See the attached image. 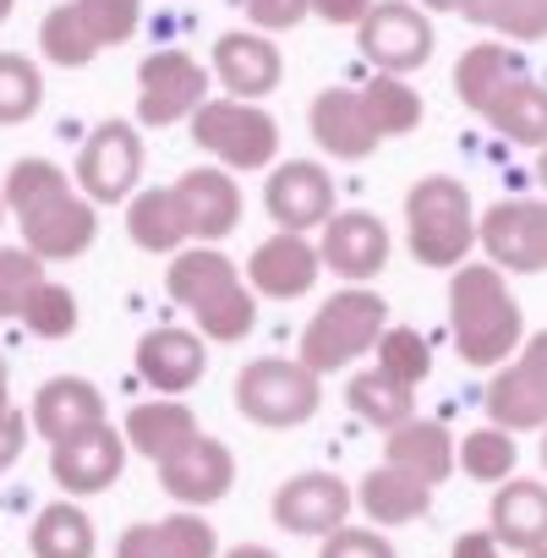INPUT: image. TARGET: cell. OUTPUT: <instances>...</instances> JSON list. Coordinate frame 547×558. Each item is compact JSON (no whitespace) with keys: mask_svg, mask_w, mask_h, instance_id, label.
<instances>
[{"mask_svg":"<svg viewBox=\"0 0 547 558\" xmlns=\"http://www.w3.org/2000/svg\"><path fill=\"white\" fill-rule=\"evenodd\" d=\"M126 449L132 454H143V460H170L175 449H186L203 427H197V416L175 400V395H165V400H143V405H132L126 411Z\"/></svg>","mask_w":547,"mask_h":558,"instance_id":"4316f807","label":"cell"},{"mask_svg":"<svg viewBox=\"0 0 547 558\" xmlns=\"http://www.w3.org/2000/svg\"><path fill=\"white\" fill-rule=\"evenodd\" d=\"M34 558H94V520L77 504H45L34 531H28Z\"/></svg>","mask_w":547,"mask_h":558,"instance_id":"1f68e13d","label":"cell"},{"mask_svg":"<svg viewBox=\"0 0 547 558\" xmlns=\"http://www.w3.org/2000/svg\"><path fill=\"white\" fill-rule=\"evenodd\" d=\"M345 400H351V411H356L367 427H384V433H394L400 422H411V416H416V389L394 384V378H389V373H378V367L356 373V378L345 384Z\"/></svg>","mask_w":547,"mask_h":558,"instance_id":"4dcf8cb0","label":"cell"},{"mask_svg":"<svg viewBox=\"0 0 547 558\" xmlns=\"http://www.w3.org/2000/svg\"><path fill=\"white\" fill-rule=\"evenodd\" d=\"M0 219H7V192H0Z\"/></svg>","mask_w":547,"mask_h":558,"instance_id":"db71d44e","label":"cell"},{"mask_svg":"<svg viewBox=\"0 0 547 558\" xmlns=\"http://www.w3.org/2000/svg\"><path fill=\"white\" fill-rule=\"evenodd\" d=\"M487 416H493V427L536 433V427H547V389H542L520 362H509V367H498L493 384H487Z\"/></svg>","mask_w":547,"mask_h":558,"instance_id":"f546056e","label":"cell"},{"mask_svg":"<svg viewBox=\"0 0 547 558\" xmlns=\"http://www.w3.org/2000/svg\"><path fill=\"white\" fill-rule=\"evenodd\" d=\"M454 558H509V547L493 536V531H465L454 542Z\"/></svg>","mask_w":547,"mask_h":558,"instance_id":"bcb514c9","label":"cell"},{"mask_svg":"<svg viewBox=\"0 0 547 558\" xmlns=\"http://www.w3.org/2000/svg\"><path fill=\"white\" fill-rule=\"evenodd\" d=\"M389 329V302L373 291V286H345L335 291L302 329V345H296V362H307L318 378L324 373H340L351 362H362L378 335Z\"/></svg>","mask_w":547,"mask_h":558,"instance_id":"8992f818","label":"cell"},{"mask_svg":"<svg viewBox=\"0 0 547 558\" xmlns=\"http://www.w3.org/2000/svg\"><path fill=\"white\" fill-rule=\"evenodd\" d=\"M324 268H335L351 286H367L389 268V225L367 208H340L329 225H324Z\"/></svg>","mask_w":547,"mask_h":558,"instance_id":"ac0fdd59","label":"cell"},{"mask_svg":"<svg viewBox=\"0 0 547 558\" xmlns=\"http://www.w3.org/2000/svg\"><path fill=\"white\" fill-rule=\"evenodd\" d=\"M137 373L159 395H186L208 373V345L192 329H148L137 340Z\"/></svg>","mask_w":547,"mask_h":558,"instance_id":"cb8c5ba5","label":"cell"},{"mask_svg":"<svg viewBox=\"0 0 547 558\" xmlns=\"http://www.w3.org/2000/svg\"><path fill=\"white\" fill-rule=\"evenodd\" d=\"M356 504H362V514H367L373 525H416V520L433 509V487L416 482L411 471H400V465L384 460L378 471L362 476Z\"/></svg>","mask_w":547,"mask_h":558,"instance_id":"83f0119b","label":"cell"},{"mask_svg":"<svg viewBox=\"0 0 547 558\" xmlns=\"http://www.w3.org/2000/svg\"><path fill=\"white\" fill-rule=\"evenodd\" d=\"M362 105H367V121H373L378 137H405V132H416L422 116H427L422 94H416L405 77H389V72H378V77L362 88Z\"/></svg>","mask_w":547,"mask_h":558,"instance_id":"d6a6232c","label":"cell"},{"mask_svg":"<svg viewBox=\"0 0 547 558\" xmlns=\"http://www.w3.org/2000/svg\"><path fill=\"white\" fill-rule=\"evenodd\" d=\"M476 208L454 175H422L405 192V246L422 268H460L476 246Z\"/></svg>","mask_w":547,"mask_h":558,"instance_id":"5b68a950","label":"cell"},{"mask_svg":"<svg viewBox=\"0 0 547 558\" xmlns=\"http://www.w3.org/2000/svg\"><path fill=\"white\" fill-rule=\"evenodd\" d=\"M460 17L503 39H547V0H460Z\"/></svg>","mask_w":547,"mask_h":558,"instance_id":"836d02e7","label":"cell"},{"mask_svg":"<svg viewBox=\"0 0 547 558\" xmlns=\"http://www.w3.org/2000/svg\"><path fill=\"white\" fill-rule=\"evenodd\" d=\"M487 531H493L509 553H536V547H547V482H536V476H509V482L493 493Z\"/></svg>","mask_w":547,"mask_h":558,"instance_id":"d4e9b609","label":"cell"},{"mask_svg":"<svg viewBox=\"0 0 547 558\" xmlns=\"http://www.w3.org/2000/svg\"><path fill=\"white\" fill-rule=\"evenodd\" d=\"M17 324H28V335H39V340H66L77 329V296L66 286H56V279H45Z\"/></svg>","mask_w":547,"mask_h":558,"instance_id":"ab89813d","label":"cell"},{"mask_svg":"<svg viewBox=\"0 0 547 558\" xmlns=\"http://www.w3.org/2000/svg\"><path fill=\"white\" fill-rule=\"evenodd\" d=\"M373 7H378V0H313V12L324 23H335V28H362Z\"/></svg>","mask_w":547,"mask_h":558,"instance_id":"f6af8a7d","label":"cell"},{"mask_svg":"<svg viewBox=\"0 0 547 558\" xmlns=\"http://www.w3.org/2000/svg\"><path fill=\"white\" fill-rule=\"evenodd\" d=\"M126 235L143 246V252H159V257H175L186 241H192V225H186V208L175 197V186H148L126 203Z\"/></svg>","mask_w":547,"mask_h":558,"instance_id":"f1b7e54d","label":"cell"},{"mask_svg":"<svg viewBox=\"0 0 547 558\" xmlns=\"http://www.w3.org/2000/svg\"><path fill=\"white\" fill-rule=\"evenodd\" d=\"M214 77L224 83L230 99H268L285 77V56L268 34L241 28V34H219L214 39Z\"/></svg>","mask_w":547,"mask_h":558,"instance_id":"d6986e66","label":"cell"},{"mask_svg":"<svg viewBox=\"0 0 547 558\" xmlns=\"http://www.w3.org/2000/svg\"><path fill=\"white\" fill-rule=\"evenodd\" d=\"M422 12H460V0H416Z\"/></svg>","mask_w":547,"mask_h":558,"instance_id":"f907efd6","label":"cell"},{"mask_svg":"<svg viewBox=\"0 0 547 558\" xmlns=\"http://www.w3.org/2000/svg\"><path fill=\"white\" fill-rule=\"evenodd\" d=\"M12 411V373H7V356H0V416Z\"/></svg>","mask_w":547,"mask_h":558,"instance_id":"681fc988","label":"cell"},{"mask_svg":"<svg viewBox=\"0 0 547 558\" xmlns=\"http://www.w3.org/2000/svg\"><path fill=\"white\" fill-rule=\"evenodd\" d=\"M219 558H280L274 547H257V542H241V547H230V553H219Z\"/></svg>","mask_w":547,"mask_h":558,"instance_id":"c3c4849f","label":"cell"},{"mask_svg":"<svg viewBox=\"0 0 547 558\" xmlns=\"http://www.w3.org/2000/svg\"><path fill=\"white\" fill-rule=\"evenodd\" d=\"M514 460H520V449H514V433L509 427H471L465 438H460V471L471 476V482H487V487H503L509 476H514Z\"/></svg>","mask_w":547,"mask_h":558,"instance_id":"d590c367","label":"cell"},{"mask_svg":"<svg viewBox=\"0 0 547 558\" xmlns=\"http://www.w3.org/2000/svg\"><path fill=\"white\" fill-rule=\"evenodd\" d=\"M536 175H542V186H547V148L536 154Z\"/></svg>","mask_w":547,"mask_h":558,"instance_id":"816d5d0a","label":"cell"},{"mask_svg":"<svg viewBox=\"0 0 547 558\" xmlns=\"http://www.w3.org/2000/svg\"><path fill=\"white\" fill-rule=\"evenodd\" d=\"M159 487L181 509H208V504H219L235 487V454L219 438L197 433L186 449H175L170 460H159Z\"/></svg>","mask_w":547,"mask_h":558,"instance_id":"2e32d148","label":"cell"},{"mask_svg":"<svg viewBox=\"0 0 547 558\" xmlns=\"http://www.w3.org/2000/svg\"><path fill=\"white\" fill-rule=\"evenodd\" d=\"M28 416L23 411H7V416H0V471H12L17 460H23V444H28Z\"/></svg>","mask_w":547,"mask_h":558,"instance_id":"ee69618b","label":"cell"},{"mask_svg":"<svg viewBox=\"0 0 547 558\" xmlns=\"http://www.w3.org/2000/svg\"><path fill=\"white\" fill-rule=\"evenodd\" d=\"M335 203H340V192H335L329 170L313 165V159H285V165H274V175L263 181V208H268V219L280 225V230H296V235L329 225V219L340 214Z\"/></svg>","mask_w":547,"mask_h":558,"instance_id":"5bb4252c","label":"cell"},{"mask_svg":"<svg viewBox=\"0 0 547 558\" xmlns=\"http://www.w3.org/2000/svg\"><path fill=\"white\" fill-rule=\"evenodd\" d=\"M542 465H547V433H542Z\"/></svg>","mask_w":547,"mask_h":558,"instance_id":"9f6ffc18","label":"cell"},{"mask_svg":"<svg viewBox=\"0 0 547 558\" xmlns=\"http://www.w3.org/2000/svg\"><path fill=\"white\" fill-rule=\"evenodd\" d=\"M77 192L88 203H126L143 181V137L132 121H105L83 137L77 148V170H72Z\"/></svg>","mask_w":547,"mask_h":558,"instance_id":"9c48e42d","label":"cell"},{"mask_svg":"<svg viewBox=\"0 0 547 558\" xmlns=\"http://www.w3.org/2000/svg\"><path fill=\"white\" fill-rule=\"evenodd\" d=\"M476 246L503 274H547V203L531 197L493 203L476 225Z\"/></svg>","mask_w":547,"mask_h":558,"instance_id":"7c38bea8","label":"cell"},{"mask_svg":"<svg viewBox=\"0 0 547 558\" xmlns=\"http://www.w3.org/2000/svg\"><path fill=\"white\" fill-rule=\"evenodd\" d=\"M356 39H362V56L389 77H411L433 61V23L422 7H405V0H378L367 23L356 28Z\"/></svg>","mask_w":547,"mask_h":558,"instance_id":"4fadbf2b","label":"cell"},{"mask_svg":"<svg viewBox=\"0 0 547 558\" xmlns=\"http://www.w3.org/2000/svg\"><path fill=\"white\" fill-rule=\"evenodd\" d=\"M449 329L465 367H509L525 345V313L509 291L503 268L493 263H460L449 279Z\"/></svg>","mask_w":547,"mask_h":558,"instance_id":"3957f363","label":"cell"},{"mask_svg":"<svg viewBox=\"0 0 547 558\" xmlns=\"http://www.w3.org/2000/svg\"><path fill=\"white\" fill-rule=\"evenodd\" d=\"M77 12L94 28L99 50H116L143 28V0H77Z\"/></svg>","mask_w":547,"mask_h":558,"instance_id":"60d3db41","label":"cell"},{"mask_svg":"<svg viewBox=\"0 0 547 558\" xmlns=\"http://www.w3.org/2000/svg\"><path fill=\"white\" fill-rule=\"evenodd\" d=\"M175 197L186 208V225H192V241H219L241 225V186L224 165H197L175 181Z\"/></svg>","mask_w":547,"mask_h":558,"instance_id":"603a6c76","label":"cell"},{"mask_svg":"<svg viewBox=\"0 0 547 558\" xmlns=\"http://www.w3.org/2000/svg\"><path fill=\"white\" fill-rule=\"evenodd\" d=\"M324 389H318V373L307 362H291V356H257L241 367L235 378V411L252 422V427H302L313 422Z\"/></svg>","mask_w":547,"mask_h":558,"instance_id":"52a82bcc","label":"cell"},{"mask_svg":"<svg viewBox=\"0 0 547 558\" xmlns=\"http://www.w3.org/2000/svg\"><path fill=\"white\" fill-rule=\"evenodd\" d=\"M192 143L224 165L230 175L235 170H268L274 154H280V121L268 110L246 105V99H208L197 116H192Z\"/></svg>","mask_w":547,"mask_h":558,"instance_id":"ba28073f","label":"cell"},{"mask_svg":"<svg viewBox=\"0 0 547 558\" xmlns=\"http://www.w3.org/2000/svg\"><path fill=\"white\" fill-rule=\"evenodd\" d=\"M313 0H246V17L257 34H291L296 23H307Z\"/></svg>","mask_w":547,"mask_h":558,"instance_id":"7bdbcfd3","label":"cell"},{"mask_svg":"<svg viewBox=\"0 0 547 558\" xmlns=\"http://www.w3.org/2000/svg\"><path fill=\"white\" fill-rule=\"evenodd\" d=\"M525 558H547V547H536V553H525Z\"/></svg>","mask_w":547,"mask_h":558,"instance_id":"11a10c76","label":"cell"},{"mask_svg":"<svg viewBox=\"0 0 547 558\" xmlns=\"http://www.w3.org/2000/svg\"><path fill=\"white\" fill-rule=\"evenodd\" d=\"M373 362H378V373H389L394 384L416 389V384L433 373V345H427L422 329H411V324H389V329L378 335V345H373Z\"/></svg>","mask_w":547,"mask_h":558,"instance_id":"8d00e7d4","label":"cell"},{"mask_svg":"<svg viewBox=\"0 0 547 558\" xmlns=\"http://www.w3.org/2000/svg\"><path fill=\"white\" fill-rule=\"evenodd\" d=\"M121 471H126V433H116L110 422L94 427V433H83V438H72V444H56L50 449V476L72 498H94V493L116 487Z\"/></svg>","mask_w":547,"mask_h":558,"instance_id":"e0dca14e","label":"cell"},{"mask_svg":"<svg viewBox=\"0 0 547 558\" xmlns=\"http://www.w3.org/2000/svg\"><path fill=\"white\" fill-rule=\"evenodd\" d=\"M28 422H34V433L50 449L56 444H72V438L105 427V395L88 378H72V373L66 378H50V384H39V395L28 405Z\"/></svg>","mask_w":547,"mask_h":558,"instance_id":"ffe728a7","label":"cell"},{"mask_svg":"<svg viewBox=\"0 0 547 558\" xmlns=\"http://www.w3.org/2000/svg\"><path fill=\"white\" fill-rule=\"evenodd\" d=\"M116 558H219V531L197 509H175L165 520L126 525Z\"/></svg>","mask_w":547,"mask_h":558,"instance_id":"7402d4cb","label":"cell"},{"mask_svg":"<svg viewBox=\"0 0 547 558\" xmlns=\"http://www.w3.org/2000/svg\"><path fill=\"white\" fill-rule=\"evenodd\" d=\"M318 263H324V252H318L307 235L280 230V235H268V241L252 246V257H246V286H252L257 296H268V302H302V296L318 286Z\"/></svg>","mask_w":547,"mask_h":558,"instance_id":"9a60e30c","label":"cell"},{"mask_svg":"<svg viewBox=\"0 0 547 558\" xmlns=\"http://www.w3.org/2000/svg\"><path fill=\"white\" fill-rule=\"evenodd\" d=\"M318 558H394L389 536L373 531V525H340L335 536H324Z\"/></svg>","mask_w":547,"mask_h":558,"instance_id":"b9f144b4","label":"cell"},{"mask_svg":"<svg viewBox=\"0 0 547 558\" xmlns=\"http://www.w3.org/2000/svg\"><path fill=\"white\" fill-rule=\"evenodd\" d=\"M542 389H547V329L542 335H525V345H520V356H514Z\"/></svg>","mask_w":547,"mask_h":558,"instance_id":"7dc6e473","label":"cell"},{"mask_svg":"<svg viewBox=\"0 0 547 558\" xmlns=\"http://www.w3.org/2000/svg\"><path fill=\"white\" fill-rule=\"evenodd\" d=\"M39 50H45V61H56V66H66V72H77V66H88V61L99 56V39H94V28L83 23L77 0L45 12V23H39Z\"/></svg>","mask_w":547,"mask_h":558,"instance_id":"e575fe53","label":"cell"},{"mask_svg":"<svg viewBox=\"0 0 547 558\" xmlns=\"http://www.w3.org/2000/svg\"><path fill=\"white\" fill-rule=\"evenodd\" d=\"M307 132L324 154L335 159H367L378 154V132L367 121V105H362V88H324L313 105H307Z\"/></svg>","mask_w":547,"mask_h":558,"instance_id":"44dd1931","label":"cell"},{"mask_svg":"<svg viewBox=\"0 0 547 558\" xmlns=\"http://www.w3.org/2000/svg\"><path fill=\"white\" fill-rule=\"evenodd\" d=\"M208 105V66L186 50H159L137 66V121L143 126H175Z\"/></svg>","mask_w":547,"mask_h":558,"instance_id":"8fae6325","label":"cell"},{"mask_svg":"<svg viewBox=\"0 0 547 558\" xmlns=\"http://www.w3.org/2000/svg\"><path fill=\"white\" fill-rule=\"evenodd\" d=\"M165 291L175 307L192 313L197 335L203 340H219V345H235L252 335L257 324V291L246 286V274L208 241L197 246H181L165 268Z\"/></svg>","mask_w":547,"mask_h":558,"instance_id":"277c9868","label":"cell"},{"mask_svg":"<svg viewBox=\"0 0 547 558\" xmlns=\"http://www.w3.org/2000/svg\"><path fill=\"white\" fill-rule=\"evenodd\" d=\"M351 509H356V487L340 482L335 471H296L268 498L274 525L291 536H318V542L335 536L340 525H351Z\"/></svg>","mask_w":547,"mask_h":558,"instance_id":"30bf717a","label":"cell"},{"mask_svg":"<svg viewBox=\"0 0 547 558\" xmlns=\"http://www.w3.org/2000/svg\"><path fill=\"white\" fill-rule=\"evenodd\" d=\"M384 460L400 465V471H411L416 482L438 487V482H449V471H460V444L449 438L443 422L411 416V422H400V427L384 438Z\"/></svg>","mask_w":547,"mask_h":558,"instance_id":"484cf974","label":"cell"},{"mask_svg":"<svg viewBox=\"0 0 547 558\" xmlns=\"http://www.w3.org/2000/svg\"><path fill=\"white\" fill-rule=\"evenodd\" d=\"M454 94L509 143L547 148V88L509 45H471L454 66Z\"/></svg>","mask_w":547,"mask_h":558,"instance_id":"7a4b0ae2","label":"cell"},{"mask_svg":"<svg viewBox=\"0 0 547 558\" xmlns=\"http://www.w3.org/2000/svg\"><path fill=\"white\" fill-rule=\"evenodd\" d=\"M12 7H17V0H0V23H7V17H12Z\"/></svg>","mask_w":547,"mask_h":558,"instance_id":"f5cc1de1","label":"cell"},{"mask_svg":"<svg viewBox=\"0 0 547 558\" xmlns=\"http://www.w3.org/2000/svg\"><path fill=\"white\" fill-rule=\"evenodd\" d=\"M45 105V77L28 56L0 50V126H23Z\"/></svg>","mask_w":547,"mask_h":558,"instance_id":"74e56055","label":"cell"},{"mask_svg":"<svg viewBox=\"0 0 547 558\" xmlns=\"http://www.w3.org/2000/svg\"><path fill=\"white\" fill-rule=\"evenodd\" d=\"M7 208L17 214L23 246L45 263H72L99 235V203L77 192V181L50 159H17L7 170Z\"/></svg>","mask_w":547,"mask_h":558,"instance_id":"6da1fadb","label":"cell"},{"mask_svg":"<svg viewBox=\"0 0 547 558\" xmlns=\"http://www.w3.org/2000/svg\"><path fill=\"white\" fill-rule=\"evenodd\" d=\"M39 286H45V257H34L28 246H0V318H23Z\"/></svg>","mask_w":547,"mask_h":558,"instance_id":"f35d334b","label":"cell"}]
</instances>
